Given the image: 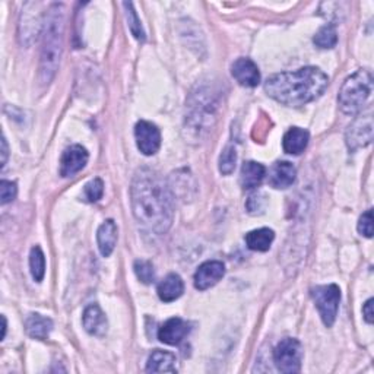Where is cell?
<instances>
[{
    "instance_id": "cell-1",
    "label": "cell",
    "mask_w": 374,
    "mask_h": 374,
    "mask_svg": "<svg viewBox=\"0 0 374 374\" xmlns=\"http://www.w3.org/2000/svg\"><path fill=\"white\" fill-rule=\"evenodd\" d=\"M132 210L136 221L151 232L166 234L174 219V196L170 186L158 173L139 170L131 187Z\"/></svg>"
},
{
    "instance_id": "cell-2",
    "label": "cell",
    "mask_w": 374,
    "mask_h": 374,
    "mask_svg": "<svg viewBox=\"0 0 374 374\" xmlns=\"http://www.w3.org/2000/svg\"><path fill=\"white\" fill-rule=\"evenodd\" d=\"M329 85V78L319 67L307 66L296 72L272 75L265 82V91L275 101L288 107H301L319 98Z\"/></svg>"
},
{
    "instance_id": "cell-3",
    "label": "cell",
    "mask_w": 374,
    "mask_h": 374,
    "mask_svg": "<svg viewBox=\"0 0 374 374\" xmlns=\"http://www.w3.org/2000/svg\"><path fill=\"white\" fill-rule=\"evenodd\" d=\"M63 35L65 8L63 5H53L47 14L43 34V49L40 57V79L43 84L49 85L56 76L63 52Z\"/></svg>"
},
{
    "instance_id": "cell-4",
    "label": "cell",
    "mask_w": 374,
    "mask_h": 374,
    "mask_svg": "<svg viewBox=\"0 0 374 374\" xmlns=\"http://www.w3.org/2000/svg\"><path fill=\"white\" fill-rule=\"evenodd\" d=\"M373 91V75L367 69H360L354 75L346 78L339 91L338 101L345 114L354 116L364 107Z\"/></svg>"
},
{
    "instance_id": "cell-5",
    "label": "cell",
    "mask_w": 374,
    "mask_h": 374,
    "mask_svg": "<svg viewBox=\"0 0 374 374\" xmlns=\"http://www.w3.org/2000/svg\"><path fill=\"white\" fill-rule=\"evenodd\" d=\"M311 298L316 302L320 318L326 327H331L338 316L339 302H341V289L336 284L319 285L311 288Z\"/></svg>"
},
{
    "instance_id": "cell-6",
    "label": "cell",
    "mask_w": 374,
    "mask_h": 374,
    "mask_svg": "<svg viewBox=\"0 0 374 374\" xmlns=\"http://www.w3.org/2000/svg\"><path fill=\"white\" fill-rule=\"evenodd\" d=\"M274 362L280 373H298L302 362V345L298 339H283L274 349Z\"/></svg>"
},
{
    "instance_id": "cell-7",
    "label": "cell",
    "mask_w": 374,
    "mask_h": 374,
    "mask_svg": "<svg viewBox=\"0 0 374 374\" xmlns=\"http://www.w3.org/2000/svg\"><path fill=\"white\" fill-rule=\"evenodd\" d=\"M373 140V116L371 111L360 116L348 127L346 131V145L351 152L360 148H364Z\"/></svg>"
},
{
    "instance_id": "cell-8",
    "label": "cell",
    "mask_w": 374,
    "mask_h": 374,
    "mask_svg": "<svg viewBox=\"0 0 374 374\" xmlns=\"http://www.w3.org/2000/svg\"><path fill=\"white\" fill-rule=\"evenodd\" d=\"M135 139L139 151L144 155H154L161 146L160 129L151 122L140 120L135 126Z\"/></svg>"
},
{
    "instance_id": "cell-9",
    "label": "cell",
    "mask_w": 374,
    "mask_h": 374,
    "mask_svg": "<svg viewBox=\"0 0 374 374\" xmlns=\"http://www.w3.org/2000/svg\"><path fill=\"white\" fill-rule=\"evenodd\" d=\"M89 160L88 151L82 145H72L65 149L60 160V175L62 177H72L87 166Z\"/></svg>"
},
{
    "instance_id": "cell-10",
    "label": "cell",
    "mask_w": 374,
    "mask_h": 374,
    "mask_svg": "<svg viewBox=\"0 0 374 374\" xmlns=\"http://www.w3.org/2000/svg\"><path fill=\"white\" fill-rule=\"evenodd\" d=\"M226 275V266L219 261H208L197 267L195 274V288L205 291L218 284V280Z\"/></svg>"
},
{
    "instance_id": "cell-11",
    "label": "cell",
    "mask_w": 374,
    "mask_h": 374,
    "mask_svg": "<svg viewBox=\"0 0 374 374\" xmlns=\"http://www.w3.org/2000/svg\"><path fill=\"white\" fill-rule=\"evenodd\" d=\"M231 74L240 85L254 88L261 84V72L257 65L250 58L240 57L231 66Z\"/></svg>"
},
{
    "instance_id": "cell-12",
    "label": "cell",
    "mask_w": 374,
    "mask_h": 374,
    "mask_svg": "<svg viewBox=\"0 0 374 374\" xmlns=\"http://www.w3.org/2000/svg\"><path fill=\"white\" fill-rule=\"evenodd\" d=\"M190 327L180 318L168 319L158 331V339L162 344L167 345H179L183 339L189 333Z\"/></svg>"
},
{
    "instance_id": "cell-13",
    "label": "cell",
    "mask_w": 374,
    "mask_h": 374,
    "mask_svg": "<svg viewBox=\"0 0 374 374\" xmlns=\"http://www.w3.org/2000/svg\"><path fill=\"white\" fill-rule=\"evenodd\" d=\"M297 177V170L288 161H278L275 162L271 171H269V184L274 189H287L292 186Z\"/></svg>"
},
{
    "instance_id": "cell-14",
    "label": "cell",
    "mask_w": 374,
    "mask_h": 374,
    "mask_svg": "<svg viewBox=\"0 0 374 374\" xmlns=\"http://www.w3.org/2000/svg\"><path fill=\"white\" fill-rule=\"evenodd\" d=\"M82 324H84L85 331L91 335L96 336H102L107 332V318H105L104 311L98 304H91L84 311V316H82Z\"/></svg>"
},
{
    "instance_id": "cell-15",
    "label": "cell",
    "mask_w": 374,
    "mask_h": 374,
    "mask_svg": "<svg viewBox=\"0 0 374 374\" xmlns=\"http://www.w3.org/2000/svg\"><path fill=\"white\" fill-rule=\"evenodd\" d=\"M148 373H177V357L168 351L155 349L146 362Z\"/></svg>"
},
{
    "instance_id": "cell-16",
    "label": "cell",
    "mask_w": 374,
    "mask_h": 374,
    "mask_svg": "<svg viewBox=\"0 0 374 374\" xmlns=\"http://www.w3.org/2000/svg\"><path fill=\"white\" fill-rule=\"evenodd\" d=\"M310 135L306 129L301 127H291L289 131L285 133L283 140V148L287 154L291 155H300L304 149L309 145Z\"/></svg>"
},
{
    "instance_id": "cell-17",
    "label": "cell",
    "mask_w": 374,
    "mask_h": 374,
    "mask_svg": "<svg viewBox=\"0 0 374 374\" xmlns=\"http://www.w3.org/2000/svg\"><path fill=\"white\" fill-rule=\"evenodd\" d=\"M158 297L164 302H171L182 297L184 292L183 279L177 274H170L164 278L158 285Z\"/></svg>"
},
{
    "instance_id": "cell-18",
    "label": "cell",
    "mask_w": 374,
    "mask_h": 374,
    "mask_svg": "<svg viewBox=\"0 0 374 374\" xmlns=\"http://www.w3.org/2000/svg\"><path fill=\"white\" fill-rule=\"evenodd\" d=\"M98 249L104 257H109L117 244V226L113 219H107L97 231Z\"/></svg>"
},
{
    "instance_id": "cell-19",
    "label": "cell",
    "mask_w": 374,
    "mask_h": 374,
    "mask_svg": "<svg viewBox=\"0 0 374 374\" xmlns=\"http://www.w3.org/2000/svg\"><path fill=\"white\" fill-rule=\"evenodd\" d=\"M266 175V168L262 164L256 161H248L243 164L241 174H240V182L243 189H254V187L261 186Z\"/></svg>"
},
{
    "instance_id": "cell-20",
    "label": "cell",
    "mask_w": 374,
    "mask_h": 374,
    "mask_svg": "<svg viewBox=\"0 0 374 374\" xmlns=\"http://www.w3.org/2000/svg\"><path fill=\"white\" fill-rule=\"evenodd\" d=\"M25 331L34 339H47L53 331V320L38 313L30 314L25 320Z\"/></svg>"
},
{
    "instance_id": "cell-21",
    "label": "cell",
    "mask_w": 374,
    "mask_h": 374,
    "mask_svg": "<svg viewBox=\"0 0 374 374\" xmlns=\"http://www.w3.org/2000/svg\"><path fill=\"white\" fill-rule=\"evenodd\" d=\"M275 239V232L271 228H259L245 234V244L253 252H267Z\"/></svg>"
},
{
    "instance_id": "cell-22",
    "label": "cell",
    "mask_w": 374,
    "mask_h": 374,
    "mask_svg": "<svg viewBox=\"0 0 374 374\" xmlns=\"http://www.w3.org/2000/svg\"><path fill=\"white\" fill-rule=\"evenodd\" d=\"M30 269L35 283H41L45 275V256L40 245H35L30 253Z\"/></svg>"
},
{
    "instance_id": "cell-23",
    "label": "cell",
    "mask_w": 374,
    "mask_h": 374,
    "mask_svg": "<svg viewBox=\"0 0 374 374\" xmlns=\"http://www.w3.org/2000/svg\"><path fill=\"white\" fill-rule=\"evenodd\" d=\"M314 44L320 49H333L338 43V32L333 23H327L314 35Z\"/></svg>"
},
{
    "instance_id": "cell-24",
    "label": "cell",
    "mask_w": 374,
    "mask_h": 374,
    "mask_svg": "<svg viewBox=\"0 0 374 374\" xmlns=\"http://www.w3.org/2000/svg\"><path fill=\"white\" fill-rule=\"evenodd\" d=\"M123 8L126 10V19H127V23H129V30H131L132 35L136 40L144 41L145 40V31L142 28V23H140V19H139V16L136 14L135 8H133V3L124 2Z\"/></svg>"
},
{
    "instance_id": "cell-25",
    "label": "cell",
    "mask_w": 374,
    "mask_h": 374,
    "mask_svg": "<svg viewBox=\"0 0 374 374\" xmlns=\"http://www.w3.org/2000/svg\"><path fill=\"white\" fill-rule=\"evenodd\" d=\"M236 164H237V152L236 148L228 145L222 151V154L219 157V171L224 175L232 174V171L236 170Z\"/></svg>"
},
{
    "instance_id": "cell-26",
    "label": "cell",
    "mask_w": 374,
    "mask_h": 374,
    "mask_svg": "<svg viewBox=\"0 0 374 374\" xmlns=\"http://www.w3.org/2000/svg\"><path fill=\"white\" fill-rule=\"evenodd\" d=\"M133 269H135V274H136V276H138V279L140 280V283L149 285L155 280V271H154V266H152L151 262H148V261H136Z\"/></svg>"
},
{
    "instance_id": "cell-27",
    "label": "cell",
    "mask_w": 374,
    "mask_h": 374,
    "mask_svg": "<svg viewBox=\"0 0 374 374\" xmlns=\"http://www.w3.org/2000/svg\"><path fill=\"white\" fill-rule=\"evenodd\" d=\"M104 195V183L101 179H94L84 187V196L88 202H98Z\"/></svg>"
},
{
    "instance_id": "cell-28",
    "label": "cell",
    "mask_w": 374,
    "mask_h": 374,
    "mask_svg": "<svg viewBox=\"0 0 374 374\" xmlns=\"http://www.w3.org/2000/svg\"><path fill=\"white\" fill-rule=\"evenodd\" d=\"M18 193V187L16 183L14 182H8V180H2L0 182V199H2V205H6L9 202L14 201Z\"/></svg>"
},
{
    "instance_id": "cell-29",
    "label": "cell",
    "mask_w": 374,
    "mask_h": 374,
    "mask_svg": "<svg viewBox=\"0 0 374 374\" xmlns=\"http://www.w3.org/2000/svg\"><path fill=\"white\" fill-rule=\"evenodd\" d=\"M245 206H248L249 214H252V215L262 214V212H263V209H265V206H266L265 195H262V193H254V195H252V196L248 199V204H245Z\"/></svg>"
},
{
    "instance_id": "cell-30",
    "label": "cell",
    "mask_w": 374,
    "mask_h": 374,
    "mask_svg": "<svg viewBox=\"0 0 374 374\" xmlns=\"http://www.w3.org/2000/svg\"><path fill=\"white\" fill-rule=\"evenodd\" d=\"M358 232L367 239L373 237V210L371 209H368L367 212L361 215L358 222Z\"/></svg>"
},
{
    "instance_id": "cell-31",
    "label": "cell",
    "mask_w": 374,
    "mask_h": 374,
    "mask_svg": "<svg viewBox=\"0 0 374 374\" xmlns=\"http://www.w3.org/2000/svg\"><path fill=\"white\" fill-rule=\"evenodd\" d=\"M373 302H374V300H373V298H370V300H367V301H366L364 306H362V316H364V320H366L367 323H370V324L374 322Z\"/></svg>"
},
{
    "instance_id": "cell-32",
    "label": "cell",
    "mask_w": 374,
    "mask_h": 374,
    "mask_svg": "<svg viewBox=\"0 0 374 374\" xmlns=\"http://www.w3.org/2000/svg\"><path fill=\"white\" fill-rule=\"evenodd\" d=\"M8 155H9L8 142H6V138L3 136V138H2V168L5 167V164H6V161H8Z\"/></svg>"
},
{
    "instance_id": "cell-33",
    "label": "cell",
    "mask_w": 374,
    "mask_h": 374,
    "mask_svg": "<svg viewBox=\"0 0 374 374\" xmlns=\"http://www.w3.org/2000/svg\"><path fill=\"white\" fill-rule=\"evenodd\" d=\"M2 322H3V332H2V339L5 338V335H6V318H5V316H2Z\"/></svg>"
}]
</instances>
